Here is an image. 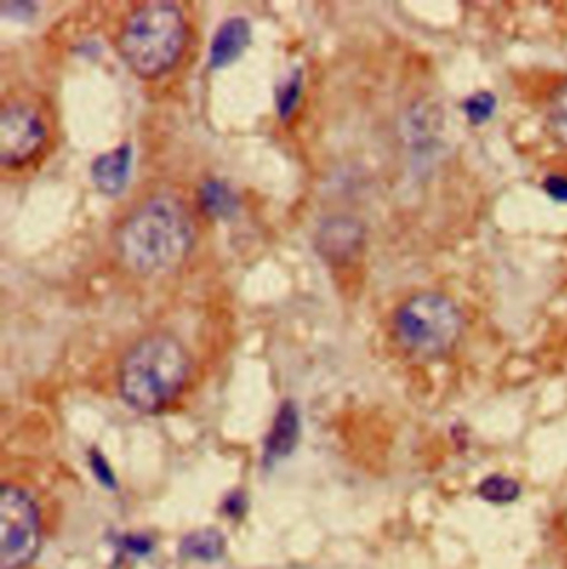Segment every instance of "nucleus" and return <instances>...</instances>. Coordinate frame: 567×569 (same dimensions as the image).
<instances>
[{"label": "nucleus", "instance_id": "13", "mask_svg": "<svg viewBox=\"0 0 567 569\" xmlns=\"http://www.w3.org/2000/svg\"><path fill=\"white\" fill-rule=\"evenodd\" d=\"M225 537L216 530H200L182 541V555L193 561H218L225 555Z\"/></svg>", "mask_w": 567, "mask_h": 569}, {"label": "nucleus", "instance_id": "8", "mask_svg": "<svg viewBox=\"0 0 567 569\" xmlns=\"http://www.w3.org/2000/svg\"><path fill=\"white\" fill-rule=\"evenodd\" d=\"M249 42H251V24L247 18L236 16L225 20L213 36V42L209 49V64L213 69L231 64L242 56Z\"/></svg>", "mask_w": 567, "mask_h": 569}, {"label": "nucleus", "instance_id": "17", "mask_svg": "<svg viewBox=\"0 0 567 569\" xmlns=\"http://www.w3.org/2000/svg\"><path fill=\"white\" fill-rule=\"evenodd\" d=\"M89 466H91V470H93V475L98 477V481L105 486V488H116V479H113V472H111V468H109V463H107V459L98 452V450H91V455H89Z\"/></svg>", "mask_w": 567, "mask_h": 569}, {"label": "nucleus", "instance_id": "19", "mask_svg": "<svg viewBox=\"0 0 567 569\" xmlns=\"http://www.w3.org/2000/svg\"><path fill=\"white\" fill-rule=\"evenodd\" d=\"M33 11H36V7H33V2H4V7H2V13L4 16H13V18H29V16H33Z\"/></svg>", "mask_w": 567, "mask_h": 569}, {"label": "nucleus", "instance_id": "18", "mask_svg": "<svg viewBox=\"0 0 567 569\" xmlns=\"http://www.w3.org/2000/svg\"><path fill=\"white\" fill-rule=\"evenodd\" d=\"M544 189H546V193H548L553 200L567 202V178H564V176H550V178H546Z\"/></svg>", "mask_w": 567, "mask_h": 569}, {"label": "nucleus", "instance_id": "10", "mask_svg": "<svg viewBox=\"0 0 567 569\" xmlns=\"http://www.w3.org/2000/svg\"><path fill=\"white\" fill-rule=\"evenodd\" d=\"M299 439V415L292 401H286L273 421V428L267 437V448H265V461H278L288 457Z\"/></svg>", "mask_w": 567, "mask_h": 569}, {"label": "nucleus", "instance_id": "9", "mask_svg": "<svg viewBox=\"0 0 567 569\" xmlns=\"http://www.w3.org/2000/svg\"><path fill=\"white\" fill-rule=\"evenodd\" d=\"M131 173V147L120 144L118 149L102 153L91 164V178L100 193L120 196L127 189Z\"/></svg>", "mask_w": 567, "mask_h": 569}, {"label": "nucleus", "instance_id": "2", "mask_svg": "<svg viewBox=\"0 0 567 569\" xmlns=\"http://www.w3.org/2000/svg\"><path fill=\"white\" fill-rule=\"evenodd\" d=\"M191 375V355L169 332L142 337L122 359L118 390L129 408L158 415L185 390Z\"/></svg>", "mask_w": 567, "mask_h": 569}, {"label": "nucleus", "instance_id": "11", "mask_svg": "<svg viewBox=\"0 0 567 569\" xmlns=\"http://www.w3.org/2000/svg\"><path fill=\"white\" fill-rule=\"evenodd\" d=\"M200 204L207 216L216 220H229L238 211V198L220 180H207L200 187Z\"/></svg>", "mask_w": 567, "mask_h": 569}, {"label": "nucleus", "instance_id": "16", "mask_svg": "<svg viewBox=\"0 0 567 569\" xmlns=\"http://www.w3.org/2000/svg\"><path fill=\"white\" fill-rule=\"evenodd\" d=\"M301 98V73L295 71L286 82H284L280 93H278V111L280 118L288 120L292 116V111L297 109V102Z\"/></svg>", "mask_w": 567, "mask_h": 569}, {"label": "nucleus", "instance_id": "15", "mask_svg": "<svg viewBox=\"0 0 567 569\" xmlns=\"http://www.w3.org/2000/svg\"><path fill=\"white\" fill-rule=\"evenodd\" d=\"M495 107H497V100L490 91H477L464 102V111L472 124H481L490 120L495 113Z\"/></svg>", "mask_w": 567, "mask_h": 569}, {"label": "nucleus", "instance_id": "6", "mask_svg": "<svg viewBox=\"0 0 567 569\" xmlns=\"http://www.w3.org/2000/svg\"><path fill=\"white\" fill-rule=\"evenodd\" d=\"M47 129L38 111L24 102H9L0 113V162L22 167L44 144Z\"/></svg>", "mask_w": 567, "mask_h": 569}, {"label": "nucleus", "instance_id": "7", "mask_svg": "<svg viewBox=\"0 0 567 569\" xmlns=\"http://www.w3.org/2000/svg\"><path fill=\"white\" fill-rule=\"evenodd\" d=\"M366 229L359 220L348 216L328 218L321 222L315 236L317 253L332 267H341L352 262L364 249Z\"/></svg>", "mask_w": 567, "mask_h": 569}, {"label": "nucleus", "instance_id": "3", "mask_svg": "<svg viewBox=\"0 0 567 569\" xmlns=\"http://www.w3.org/2000/svg\"><path fill=\"white\" fill-rule=\"evenodd\" d=\"M189 24L173 2H147L125 22L118 51L140 78L153 80L171 71L185 53Z\"/></svg>", "mask_w": 567, "mask_h": 569}, {"label": "nucleus", "instance_id": "12", "mask_svg": "<svg viewBox=\"0 0 567 569\" xmlns=\"http://www.w3.org/2000/svg\"><path fill=\"white\" fill-rule=\"evenodd\" d=\"M546 127L555 144L567 151V80L559 82L548 98Z\"/></svg>", "mask_w": 567, "mask_h": 569}, {"label": "nucleus", "instance_id": "14", "mask_svg": "<svg viewBox=\"0 0 567 569\" xmlns=\"http://www.w3.org/2000/svg\"><path fill=\"white\" fill-rule=\"evenodd\" d=\"M479 497L488 503H497V506H504V503H513L519 499L521 495V486L519 481L506 477V475H493V477H486L479 488H477Z\"/></svg>", "mask_w": 567, "mask_h": 569}, {"label": "nucleus", "instance_id": "5", "mask_svg": "<svg viewBox=\"0 0 567 569\" xmlns=\"http://www.w3.org/2000/svg\"><path fill=\"white\" fill-rule=\"evenodd\" d=\"M40 512L33 497L4 486L0 492V569H24L40 552Z\"/></svg>", "mask_w": 567, "mask_h": 569}, {"label": "nucleus", "instance_id": "1", "mask_svg": "<svg viewBox=\"0 0 567 569\" xmlns=\"http://www.w3.org/2000/svg\"><path fill=\"white\" fill-rule=\"evenodd\" d=\"M196 244V224L187 204L160 193L133 209L116 231L120 262L145 278L167 276L185 264Z\"/></svg>", "mask_w": 567, "mask_h": 569}, {"label": "nucleus", "instance_id": "4", "mask_svg": "<svg viewBox=\"0 0 567 569\" xmlns=\"http://www.w3.org/2000/svg\"><path fill=\"white\" fill-rule=\"evenodd\" d=\"M392 332L408 355L439 359L459 343L464 315L459 306L441 292H417L397 308Z\"/></svg>", "mask_w": 567, "mask_h": 569}]
</instances>
